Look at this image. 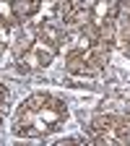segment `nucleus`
<instances>
[{"instance_id": "6", "label": "nucleus", "mask_w": 130, "mask_h": 146, "mask_svg": "<svg viewBox=\"0 0 130 146\" xmlns=\"http://www.w3.org/2000/svg\"><path fill=\"white\" fill-rule=\"evenodd\" d=\"M115 39L130 50V0H122L117 5V16H115Z\"/></svg>"}, {"instance_id": "2", "label": "nucleus", "mask_w": 130, "mask_h": 146, "mask_svg": "<svg viewBox=\"0 0 130 146\" xmlns=\"http://www.w3.org/2000/svg\"><path fill=\"white\" fill-rule=\"evenodd\" d=\"M60 44H63V29L57 24L36 21L13 42V58L24 70H39L55 60Z\"/></svg>"}, {"instance_id": "5", "label": "nucleus", "mask_w": 130, "mask_h": 146, "mask_svg": "<svg viewBox=\"0 0 130 146\" xmlns=\"http://www.w3.org/2000/svg\"><path fill=\"white\" fill-rule=\"evenodd\" d=\"M91 138L96 143H130V117L120 112H102L91 120Z\"/></svg>"}, {"instance_id": "8", "label": "nucleus", "mask_w": 130, "mask_h": 146, "mask_svg": "<svg viewBox=\"0 0 130 146\" xmlns=\"http://www.w3.org/2000/svg\"><path fill=\"white\" fill-rule=\"evenodd\" d=\"M5 104H8V91H5L3 84H0V120H3V115H5Z\"/></svg>"}, {"instance_id": "3", "label": "nucleus", "mask_w": 130, "mask_h": 146, "mask_svg": "<svg viewBox=\"0 0 130 146\" xmlns=\"http://www.w3.org/2000/svg\"><path fill=\"white\" fill-rule=\"evenodd\" d=\"M115 16L117 3L115 0H86L65 18V29L70 34H81L88 39H96L104 44L115 42Z\"/></svg>"}, {"instance_id": "7", "label": "nucleus", "mask_w": 130, "mask_h": 146, "mask_svg": "<svg viewBox=\"0 0 130 146\" xmlns=\"http://www.w3.org/2000/svg\"><path fill=\"white\" fill-rule=\"evenodd\" d=\"M5 42H8V26H5V21H3V18H0V58H3Z\"/></svg>"}, {"instance_id": "4", "label": "nucleus", "mask_w": 130, "mask_h": 146, "mask_svg": "<svg viewBox=\"0 0 130 146\" xmlns=\"http://www.w3.org/2000/svg\"><path fill=\"white\" fill-rule=\"evenodd\" d=\"M109 47L112 44L88 39L81 34H70V42L65 50V68L76 76H96L109 58Z\"/></svg>"}, {"instance_id": "1", "label": "nucleus", "mask_w": 130, "mask_h": 146, "mask_svg": "<svg viewBox=\"0 0 130 146\" xmlns=\"http://www.w3.org/2000/svg\"><path fill=\"white\" fill-rule=\"evenodd\" d=\"M68 123V104L55 94H31L13 117V133L21 138H44Z\"/></svg>"}]
</instances>
